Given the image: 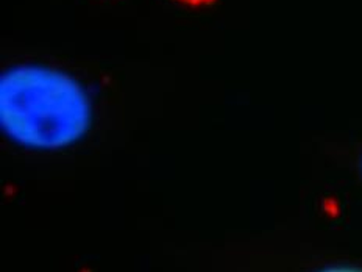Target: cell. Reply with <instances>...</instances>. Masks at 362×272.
<instances>
[{"instance_id": "obj_2", "label": "cell", "mask_w": 362, "mask_h": 272, "mask_svg": "<svg viewBox=\"0 0 362 272\" xmlns=\"http://www.w3.org/2000/svg\"><path fill=\"white\" fill-rule=\"evenodd\" d=\"M319 272H362V268H356V266H331V268L320 269Z\"/></svg>"}, {"instance_id": "obj_1", "label": "cell", "mask_w": 362, "mask_h": 272, "mask_svg": "<svg viewBox=\"0 0 362 272\" xmlns=\"http://www.w3.org/2000/svg\"><path fill=\"white\" fill-rule=\"evenodd\" d=\"M90 99L78 80L54 67L22 64L0 81V120L8 138L30 149L71 146L86 133Z\"/></svg>"}, {"instance_id": "obj_3", "label": "cell", "mask_w": 362, "mask_h": 272, "mask_svg": "<svg viewBox=\"0 0 362 272\" xmlns=\"http://www.w3.org/2000/svg\"><path fill=\"white\" fill-rule=\"evenodd\" d=\"M361 168H362V162H361Z\"/></svg>"}]
</instances>
